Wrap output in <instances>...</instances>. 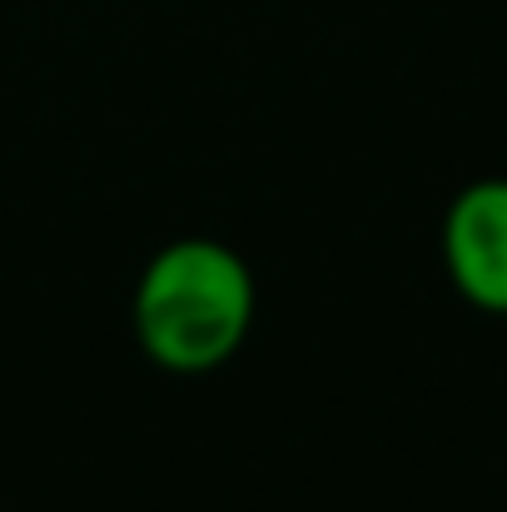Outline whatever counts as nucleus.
<instances>
[{
	"label": "nucleus",
	"mask_w": 507,
	"mask_h": 512,
	"mask_svg": "<svg viewBox=\"0 0 507 512\" xmlns=\"http://www.w3.org/2000/svg\"><path fill=\"white\" fill-rule=\"evenodd\" d=\"M443 264L453 289L507 319V179H473L443 214Z\"/></svg>",
	"instance_id": "nucleus-2"
},
{
	"label": "nucleus",
	"mask_w": 507,
	"mask_h": 512,
	"mask_svg": "<svg viewBox=\"0 0 507 512\" xmlns=\"http://www.w3.org/2000/svg\"><path fill=\"white\" fill-rule=\"evenodd\" d=\"M254 324V274L219 239H174L135 284V339L169 373H209Z\"/></svg>",
	"instance_id": "nucleus-1"
}]
</instances>
